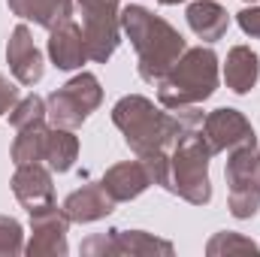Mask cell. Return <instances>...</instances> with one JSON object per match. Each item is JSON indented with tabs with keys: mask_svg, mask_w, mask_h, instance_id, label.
Returning <instances> with one entry per match:
<instances>
[{
	"mask_svg": "<svg viewBox=\"0 0 260 257\" xmlns=\"http://www.w3.org/2000/svg\"><path fill=\"white\" fill-rule=\"evenodd\" d=\"M46 118V106H43V100L40 97H27L12 115H9V121H12V127L21 130V127H30V124H40Z\"/></svg>",
	"mask_w": 260,
	"mask_h": 257,
	"instance_id": "e0dca14e",
	"label": "cell"
},
{
	"mask_svg": "<svg viewBox=\"0 0 260 257\" xmlns=\"http://www.w3.org/2000/svg\"><path fill=\"white\" fill-rule=\"evenodd\" d=\"M49 55L55 67L61 70H73V67H82V61L88 58V46H85V37L79 30V24L73 18H64L52 27V40H49Z\"/></svg>",
	"mask_w": 260,
	"mask_h": 257,
	"instance_id": "ba28073f",
	"label": "cell"
},
{
	"mask_svg": "<svg viewBox=\"0 0 260 257\" xmlns=\"http://www.w3.org/2000/svg\"><path fill=\"white\" fill-rule=\"evenodd\" d=\"M15 194H18V200L30 209V215L46 212V209L55 206V203H52V182H49V173L40 170L37 164L18 167V173H15Z\"/></svg>",
	"mask_w": 260,
	"mask_h": 257,
	"instance_id": "30bf717a",
	"label": "cell"
},
{
	"mask_svg": "<svg viewBox=\"0 0 260 257\" xmlns=\"http://www.w3.org/2000/svg\"><path fill=\"white\" fill-rule=\"evenodd\" d=\"M9 9L21 18H30L43 27H55L58 21L70 18V0H9Z\"/></svg>",
	"mask_w": 260,
	"mask_h": 257,
	"instance_id": "5bb4252c",
	"label": "cell"
},
{
	"mask_svg": "<svg viewBox=\"0 0 260 257\" xmlns=\"http://www.w3.org/2000/svg\"><path fill=\"white\" fill-rule=\"evenodd\" d=\"M145 185H148V173L142 164H118L103 179V188L112 200H130L139 191H145Z\"/></svg>",
	"mask_w": 260,
	"mask_h": 257,
	"instance_id": "8fae6325",
	"label": "cell"
},
{
	"mask_svg": "<svg viewBox=\"0 0 260 257\" xmlns=\"http://www.w3.org/2000/svg\"><path fill=\"white\" fill-rule=\"evenodd\" d=\"M6 55H9V67H12V73H15V79H18L21 85L40 82V76H43V55H40V49L34 46L30 30H27L24 24L12 30V40H9Z\"/></svg>",
	"mask_w": 260,
	"mask_h": 257,
	"instance_id": "9c48e42d",
	"label": "cell"
},
{
	"mask_svg": "<svg viewBox=\"0 0 260 257\" xmlns=\"http://www.w3.org/2000/svg\"><path fill=\"white\" fill-rule=\"evenodd\" d=\"M160 3H182V0H160Z\"/></svg>",
	"mask_w": 260,
	"mask_h": 257,
	"instance_id": "44dd1931",
	"label": "cell"
},
{
	"mask_svg": "<svg viewBox=\"0 0 260 257\" xmlns=\"http://www.w3.org/2000/svg\"><path fill=\"white\" fill-rule=\"evenodd\" d=\"M76 151H79V142H76L73 133H67V130H49V133H46L43 157L49 160L52 170H58V173L70 170L73 160H76Z\"/></svg>",
	"mask_w": 260,
	"mask_h": 257,
	"instance_id": "2e32d148",
	"label": "cell"
},
{
	"mask_svg": "<svg viewBox=\"0 0 260 257\" xmlns=\"http://www.w3.org/2000/svg\"><path fill=\"white\" fill-rule=\"evenodd\" d=\"M218 85V58L212 49H191L160 82V103L170 109H188L212 97Z\"/></svg>",
	"mask_w": 260,
	"mask_h": 257,
	"instance_id": "3957f363",
	"label": "cell"
},
{
	"mask_svg": "<svg viewBox=\"0 0 260 257\" xmlns=\"http://www.w3.org/2000/svg\"><path fill=\"white\" fill-rule=\"evenodd\" d=\"M15 97H18V91H15V88L0 76V112H6V109L15 103Z\"/></svg>",
	"mask_w": 260,
	"mask_h": 257,
	"instance_id": "d6986e66",
	"label": "cell"
},
{
	"mask_svg": "<svg viewBox=\"0 0 260 257\" xmlns=\"http://www.w3.org/2000/svg\"><path fill=\"white\" fill-rule=\"evenodd\" d=\"M82 9L85 24V46L88 58L106 61L118 46V0H76Z\"/></svg>",
	"mask_w": 260,
	"mask_h": 257,
	"instance_id": "8992f818",
	"label": "cell"
},
{
	"mask_svg": "<svg viewBox=\"0 0 260 257\" xmlns=\"http://www.w3.org/2000/svg\"><path fill=\"white\" fill-rule=\"evenodd\" d=\"M109 206H112V200L106 197V188L103 185H91V188H82V191L73 194L64 209L73 221H94V218L106 215Z\"/></svg>",
	"mask_w": 260,
	"mask_h": 257,
	"instance_id": "9a60e30c",
	"label": "cell"
},
{
	"mask_svg": "<svg viewBox=\"0 0 260 257\" xmlns=\"http://www.w3.org/2000/svg\"><path fill=\"white\" fill-rule=\"evenodd\" d=\"M115 124L124 130L127 145L139 154H157L167 151L170 145H176L188 130H197L203 121V115L197 109H179L176 115H164L160 109H154L151 100L145 97H124L115 109H112Z\"/></svg>",
	"mask_w": 260,
	"mask_h": 257,
	"instance_id": "6da1fadb",
	"label": "cell"
},
{
	"mask_svg": "<svg viewBox=\"0 0 260 257\" xmlns=\"http://www.w3.org/2000/svg\"><path fill=\"white\" fill-rule=\"evenodd\" d=\"M188 21H191L197 37H203L209 43L221 40L224 30H227V24H230L227 12L218 3H212V0H197L194 6H188Z\"/></svg>",
	"mask_w": 260,
	"mask_h": 257,
	"instance_id": "7c38bea8",
	"label": "cell"
},
{
	"mask_svg": "<svg viewBox=\"0 0 260 257\" xmlns=\"http://www.w3.org/2000/svg\"><path fill=\"white\" fill-rule=\"evenodd\" d=\"M206 139L212 151H236L242 145H257L251 124L236 109H215L206 118Z\"/></svg>",
	"mask_w": 260,
	"mask_h": 257,
	"instance_id": "52a82bcc",
	"label": "cell"
},
{
	"mask_svg": "<svg viewBox=\"0 0 260 257\" xmlns=\"http://www.w3.org/2000/svg\"><path fill=\"white\" fill-rule=\"evenodd\" d=\"M254 182H257V188H260V154H257V160H254Z\"/></svg>",
	"mask_w": 260,
	"mask_h": 257,
	"instance_id": "ffe728a7",
	"label": "cell"
},
{
	"mask_svg": "<svg viewBox=\"0 0 260 257\" xmlns=\"http://www.w3.org/2000/svg\"><path fill=\"white\" fill-rule=\"evenodd\" d=\"M257 55L251 52V49H245V46H236L233 52H230V58H227V67H224V79H227V85L236 91V94H248L251 88H254V82H257Z\"/></svg>",
	"mask_w": 260,
	"mask_h": 257,
	"instance_id": "4fadbf2b",
	"label": "cell"
},
{
	"mask_svg": "<svg viewBox=\"0 0 260 257\" xmlns=\"http://www.w3.org/2000/svg\"><path fill=\"white\" fill-rule=\"evenodd\" d=\"M209 154L212 148L206 145V136L197 130H188L170 154V191H179L191 203H206L209 200Z\"/></svg>",
	"mask_w": 260,
	"mask_h": 257,
	"instance_id": "277c9868",
	"label": "cell"
},
{
	"mask_svg": "<svg viewBox=\"0 0 260 257\" xmlns=\"http://www.w3.org/2000/svg\"><path fill=\"white\" fill-rule=\"evenodd\" d=\"M100 82L91 73H82L49 97V115L58 127H79L100 106Z\"/></svg>",
	"mask_w": 260,
	"mask_h": 257,
	"instance_id": "5b68a950",
	"label": "cell"
},
{
	"mask_svg": "<svg viewBox=\"0 0 260 257\" xmlns=\"http://www.w3.org/2000/svg\"><path fill=\"white\" fill-rule=\"evenodd\" d=\"M239 24H242L245 34L260 37V9H242L239 12Z\"/></svg>",
	"mask_w": 260,
	"mask_h": 257,
	"instance_id": "ac0fdd59",
	"label": "cell"
},
{
	"mask_svg": "<svg viewBox=\"0 0 260 257\" xmlns=\"http://www.w3.org/2000/svg\"><path fill=\"white\" fill-rule=\"evenodd\" d=\"M121 24L139 52V73L145 82L160 85L176 61L185 55V40L179 30H173L164 18H154L142 6H127L121 12Z\"/></svg>",
	"mask_w": 260,
	"mask_h": 257,
	"instance_id": "7a4b0ae2",
	"label": "cell"
}]
</instances>
